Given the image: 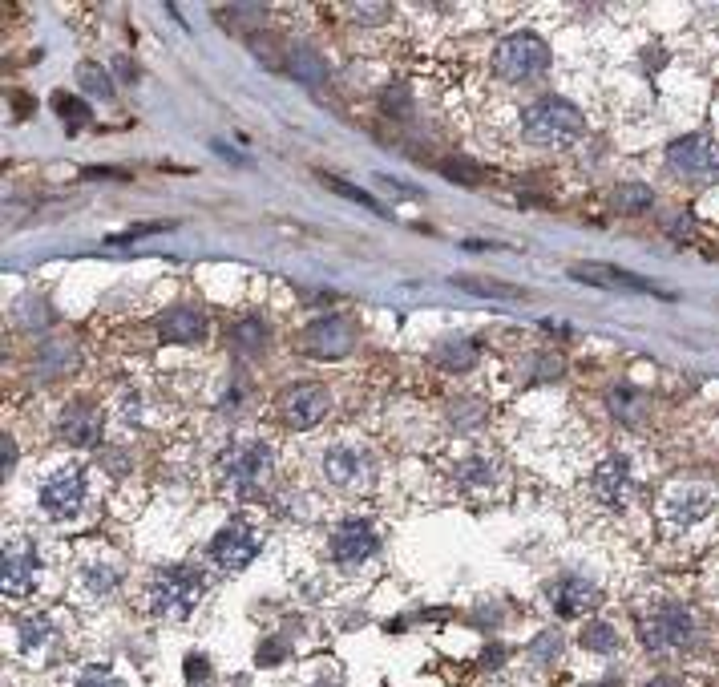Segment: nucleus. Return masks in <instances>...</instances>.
Returning a JSON list of instances; mask_svg holds the SVG:
<instances>
[{
	"label": "nucleus",
	"instance_id": "f257e3e1",
	"mask_svg": "<svg viewBox=\"0 0 719 687\" xmlns=\"http://www.w3.org/2000/svg\"><path fill=\"white\" fill-rule=\"evenodd\" d=\"M202 595H207V574L194 566H166L150 582V611L162 623H182L190 619Z\"/></svg>",
	"mask_w": 719,
	"mask_h": 687
},
{
	"label": "nucleus",
	"instance_id": "f03ea898",
	"mask_svg": "<svg viewBox=\"0 0 719 687\" xmlns=\"http://www.w3.org/2000/svg\"><path fill=\"white\" fill-rule=\"evenodd\" d=\"M586 130V118L566 97H542L522 118V138L534 146H566Z\"/></svg>",
	"mask_w": 719,
	"mask_h": 687
},
{
	"label": "nucleus",
	"instance_id": "7ed1b4c3",
	"mask_svg": "<svg viewBox=\"0 0 719 687\" xmlns=\"http://www.w3.org/2000/svg\"><path fill=\"white\" fill-rule=\"evenodd\" d=\"M550 65V45L538 33H513L493 49V73L501 81H526L546 73Z\"/></svg>",
	"mask_w": 719,
	"mask_h": 687
},
{
	"label": "nucleus",
	"instance_id": "20e7f679",
	"mask_svg": "<svg viewBox=\"0 0 719 687\" xmlns=\"http://www.w3.org/2000/svg\"><path fill=\"white\" fill-rule=\"evenodd\" d=\"M643 643L651 655H679L695 643V619L687 607L679 603H667L659 607L647 623H643Z\"/></svg>",
	"mask_w": 719,
	"mask_h": 687
},
{
	"label": "nucleus",
	"instance_id": "39448f33",
	"mask_svg": "<svg viewBox=\"0 0 719 687\" xmlns=\"http://www.w3.org/2000/svg\"><path fill=\"white\" fill-rule=\"evenodd\" d=\"M219 469H223V481L235 489V494H255V489L271 477V449L263 441L235 445L223 453Z\"/></svg>",
	"mask_w": 719,
	"mask_h": 687
},
{
	"label": "nucleus",
	"instance_id": "423d86ee",
	"mask_svg": "<svg viewBox=\"0 0 719 687\" xmlns=\"http://www.w3.org/2000/svg\"><path fill=\"white\" fill-rule=\"evenodd\" d=\"M667 166L687 182H715L719 178V146L703 134H687L667 146Z\"/></svg>",
	"mask_w": 719,
	"mask_h": 687
},
{
	"label": "nucleus",
	"instance_id": "0eeeda50",
	"mask_svg": "<svg viewBox=\"0 0 719 687\" xmlns=\"http://www.w3.org/2000/svg\"><path fill=\"white\" fill-rule=\"evenodd\" d=\"M352 344H356V332H352V324L344 316H320V320L307 324L303 336H299V348L307 356H316V360H340V356L352 352Z\"/></svg>",
	"mask_w": 719,
	"mask_h": 687
},
{
	"label": "nucleus",
	"instance_id": "6e6552de",
	"mask_svg": "<svg viewBox=\"0 0 719 687\" xmlns=\"http://www.w3.org/2000/svg\"><path fill=\"white\" fill-rule=\"evenodd\" d=\"M328 405H332L328 388L312 384V380H307V384H291L279 397V413H283V421L291 429H316L328 417Z\"/></svg>",
	"mask_w": 719,
	"mask_h": 687
},
{
	"label": "nucleus",
	"instance_id": "1a4fd4ad",
	"mask_svg": "<svg viewBox=\"0 0 719 687\" xmlns=\"http://www.w3.org/2000/svg\"><path fill=\"white\" fill-rule=\"evenodd\" d=\"M81 502H85V469L81 465H69L41 485V510L57 522H69L81 510Z\"/></svg>",
	"mask_w": 719,
	"mask_h": 687
},
{
	"label": "nucleus",
	"instance_id": "9d476101",
	"mask_svg": "<svg viewBox=\"0 0 719 687\" xmlns=\"http://www.w3.org/2000/svg\"><path fill=\"white\" fill-rule=\"evenodd\" d=\"M324 477L344 494H360V489L372 485V457L352 445H332L324 453Z\"/></svg>",
	"mask_w": 719,
	"mask_h": 687
},
{
	"label": "nucleus",
	"instance_id": "9b49d317",
	"mask_svg": "<svg viewBox=\"0 0 719 687\" xmlns=\"http://www.w3.org/2000/svg\"><path fill=\"white\" fill-rule=\"evenodd\" d=\"M207 554H211L223 570H243V566H251L255 554H259V534L251 530V522L235 518V522H227V526L211 538Z\"/></svg>",
	"mask_w": 719,
	"mask_h": 687
},
{
	"label": "nucleus",
	"instance_id": "f8f14e48",
	"mask_svg": "<svg viewBox=\"0 0 719 687\" xmlns=\"http://www.w3.org/2000/svg\"><path fill=\"white\" fill-rule=\"evenodd\" d=\"M578 283H590V287H606V291H635V296H659V300H671V291L659 287L655 279H643V275H631L623 267H606V263H586V267H574L570 271Z\"/></svg>",
	"mask_w": 719,
	"mask_h": 687
},
{
	"label": "nucleus",
	"instance_id": "ddd939ff",
	"mask_svg": "<svg viewBox=\"0 0 719 687\" xmlns=\"http://www.w3.org/2000/svg\"><path fill=\"white\" fill-rule=\"evenodd\" d=\"M376 550H380V534L364 518H352V522L336 526V534H332V558L340 566H360V562L376 558Z\"/></svg>",
	"mask_w": 719,
	"mask_h": 687
},
{
	"label": "nucleus",
	"instance_id": "4468645a",
	"mask_svg": "<svg viewBox=\"0 0 719 687\" xmlns=\"http://www.w3.org/2000/svg\"><path fill=\"white\" fill-rule=\"evenodd\" d=\"M594 494L606 506H627L635 494V477H631V461L627 457H606L594 469Z\"/></svg>",
	"mask_w": 719,
	"mask_h": 687
},
{
	"label": "nucleus",
	"instance_id": "2eb2a0df",
	"mask_svg": "<svg viewBox=\"0 0 719 687\" xmlns=\"http://www.w3.org/2000/svg\"><path fill=\"white\" fill-rule=\"evenodd\" d=\"M33 582H37V554L29 546H5V554H0V591L21 599L33 591Z\"/></svg>",
	"mask_w": 719,
	"mask_h": 687
},
{
	"label": "nucleus",
	"instance_id": "dca6fc26",
	"mask_svg": "<svg viewBox=\"0 0 719 687\" xmlns=\"http://www.w3.org/2000/svg\"><path fill=\"white\" fill-rule=\"evenodd\" d=\"M550 603H554V611L562 619H578L590 607H598V591H594V582H586L578 574H566V578H558L550 586Z\"/></svg>",
	"mask_w": 719,
	"mask_h": 687
},
{
	"label": "nucleus",
	"instance_id": "f3484780",
	"mask_svg": "<svg viewBox=\"0 0 719 687\" xmlns=\"http://www.w3.org/2000/svg\"><path fill=\"white\" fill-rule=\"evenodd\" d=\"M715 510V498H711V489H695V485H675L671 494H667V518L675 526H695L703 522L707 514Z\"/></svg>",
	"mask_w": 719,
	"mask_h": 687
},
{
	"label": "nucleus",
	"instance_id": "a211bd4d",
	"mask_svg": "<svg viewBox=\"0 0 719 687\" xmlns=\"http://www.w3.org/2000/svg\"><path fill=\"white\" fill-rule=\"evenodd\" d=\"M158 332L170 344H198L202 336H207V316H202L198 308H190V304H178V308L158 316Z\"/></svg>",
	"mask_w": 719,
	"mask_h": 687
},
{
	"label": "nucleus",
	"instance_id": "6ab92c4d",
	"mask_svg": "<svg viewBox=\"0 0 719 687\" xmlns=\"http://www.w3.org/2000/svg\"><path fill=\"white\" fill-rule=\"evenodd\" d=\"M81 578H85V591H89V595H97V599H101V595H114L118 582H122V562L110 558V554H97V558L85 562Z\"/></svg>",
	"mask_w": 719,
	"mask_h": 687
},
{
	"label": "nucleus",
	"instance_id": "aec40b11",
	"mask_svg": "<svg viewBox=\"0 0 719 687\" xmlns=\"http://www.w3.org/2000/svg\"><path fill=\"white\" fill-rule=\"evenodd\" d=\"M97 429H101V417H97V409H89V405H73V409H65V417H61V441H69V445H93L97 441Z\"/></svg>",
	"mask_w": 719,
	"mask_h": 687
},
{
	"label": "nucleus",
	"instance_id": "412c9836",
	"mask_svg": "<svg viewBox=\"0 0 719 687\" xmlns=\"http://www.w3.org/2000/svg\"><path fill=\"white\" fill-rule=\"evenodd\" d=\"M287 69H291V77H295V81H307V85H320V81H324V73H328L324 57H320V53H312L307 45L291 49V61H287Z\"/></svg>",
	"mask_w": 719,
	"mask_h": 687
},
{
	"label": "nucleus",
	"instance_id": "4be33fe9",
	"mask_svg": "<svg viewBox=\"0 0 719 687\" xmlns=\"http://www.w3.org/2000/svg\"><path fill=\"white\" fill-rule=\"evenodd\" d=\"M461 291H477V296H505V300H522V287L497 283V279H473V275H453Z\"/></svg>",
	"mask_w": 719,
	"mask_h": 687
},
{
	"label": "nucleus",
	"instance_id": "5701e85b",
	"mask_svg": "<svg viewBox=\"0 0 719 687\" xmlns=\"http://www.w3.org/2000/svg\"><path fill=\"white\" fill-rule=\"evenodd\" d=\"M231 344L239 348V352H259L263 344H267V324L263 320H239L235 328H231Z\"/></svg>",
	"mask_w": 719,
	"mask_h": 687
},
{
	"label": "nucleus",
	"instance_id": "b1692460",
	"mask_svg": "<svg viewBox=\"0 0 719 687\" xmlns=\"http://www.w3.org/2000/svg\"><path fill=\"white\" fill-rule=\"evenodd\" d=\"M582 647L594 651V655H614L619 651V631H614L610 623H590L582 631Z\"/></svg>",
	"mask_w": 719,
	"mask_h": 687
},
{
	"label": "nucleus",
	"instance_id": "393cba45",
	"mask_svg": "<svg viewBox=\"0 0 719 687\" xmlns=\"http://www.w3.org/2000/svg\"><path fill=\"white\" fill-rule=\"evenodd\" d=\"M320 182L328 186V190H336V194H344V199H352L356 207H364V211H372V215H388L368 190H360V186H352V182H344V178H332V174H320Z\"/></svg>",
	"mask_w": 719,
	"mask_h": 687
},
{
	"label": "nucleus",
	"instance_id": "a878e982",
	"mask_svg": "<svg viewBox=\"0 0 719 687\" xmlns=\"http://www.w3.org/2000/svg\"><path fill=\"white\" fill-rule=\"evenodd\" d=\"M77 81H81V89H89L93 97H114V81H110V73L101 69V65H93V61H85V65L77 69Z\"/></svg>",
	"mask_w": 719,
	"mask_h": 687
},
{
	"label": "nucleus",
	"instance_id": "bb28decb",
	"mask_svg": "<svg viewBox=\"0 0 719 687\" xmlns=\"http://www.w3.org/2000/svg\"><path fill=\"white\" fill-rule=\"evenodd\" d=\"M651 203H655V194H651L647 186H623L619 194H614V207L631 211V215H635V211H647Z\"/></svg>",
	"mask_w": 719,
	"mask_h": 687
},
{
	"label": "nucleus",
	"instance_id": "cd10ccee",
	"mask_svg": "<svg viewBox=\"0 0 719 687\" xmlns=\"http://www.w3.org/2000/svg\"><path fill=\"white\" fill-rule=\"evenodd\" d=\"M473 356H477V344H461V340H449V344H441V360H445V368H469L473 364Z\"/></svg>",
	"mask_w": 719,
	"mask_h": 687
},
{
	"label": "nucleus",
	"instance_id": "c85d7f7f",
	"mask_svg": "<svg viewBox=\"0 0 719 687\" xmlns=\"http://www.w3.org/2000/svg\"><path fill=\"white\" fill-rule=\"evenodd\" d=\"M562 655V639H558V631H542L534 643H530V659L534 663H554Z\"/></svg>",
	"mask_w": 719,
	"mask_h": 687
},
{
	"label": "nucleus",
	"instance_id": "c756f323",
	"mask_svg": "<svg viewBox=\"0 0 719 687\" xmlns=\"http://www.w3.org/2000/svg\"><path fill=\"white\" fill-rule=\"evenodd\" d=\"M49 635H53L49 619H25V623H21V651H33V647L45 643Z\"/></svg>",
	"mask_w": 719,
	"mask_h": 687
},
{
	"label": "nucleus",
	"instance_id": "7c9ffc66",
	"mask_svg": "<svg viewBox=\"0 0 719 687\" xmlns=\"http://www.w3.org/2000/svg\"><path fill=\"white\" fill-rule=\"evenodd\" d=\"M348 9H352V17L360 25H380V21L392 17V5H348Z\"/></svg>",
	"mask_w": 719,
	"mask_h": 687
},
{
	"label": "nucleus",
	"instance_id": "2f4dec72",
	"mask_svg": "<svg viewBox=\"0 0 719 687\" xmlns=\"http://www.w3.org/2000/svg\"><path fill=\"white\" fill-rule=\"evenodd\" d=\"M174 223H138V227H130V231H122V235H110V243H138V239H146V235H154V231H170Z\"/></svg>",
	"mask_w": 719,
	"mask_h": 687
},
{
	"label": "nucleus",
	"instance_id": "473e14b6",
	"mask_svg": "<svg viewBox=\"0 0 719 687\" xmlns=\"http://www.w3.org/2000/svg\"><path fill=\"white\" fill-rule=\"evenodd\" d=\"M77 687H122V679H114L106 667H89V671H81Z\"/></svg>",
	"mask_w": 719,
	"mask_h": 687
},
{
	"label": "nucleus",
	"instance_id": "72a5a7b5",
	"mask_svg": "<svg viewBox=\"0 0 719 687\" xmlns=\"http://www.w3.org/2000/svg\"><path fill=\"white\" fill-rule=\"evenodd\" d=\"M0 457H5V477H9V469H13V461H17V441L5 433L0 437Z\"/></svg>",
	"mask_w": 719,
	"mask_h": 687
},
{
	"label": "nucleus",
	"instance_id": "f704fd0d",
	"mask_svg": "<svg viewBox=\"0 0 719 687\" xmlns=\"http://www.w3.org/2000/svg\"><path fill=\"white\" fill-rule=\"evenodd\" d=\"M186 671H190V679H198V675L207 679V659H202V663H198V659H190V663H186Z\"/></svg>",
	"mask_w": 719,
	"mask_h": 687
},
{
	"label": "nucleus",
	"instance_id": "c9c22d12",
	"mask_svg": "<svg viewBox=\"0 0 719 687\" xmlns=\"http://www.w3.org/2000/svg\"><path fill=\"white\" fill-rule=\"evenodd\" d=\"M647 687H679V679H651Z\"/></svg>",
	"mask_w": 719,
	"mask_h": 687
},
{
	"label": "nucleus",
	"instance_id": "e433bc0d",
	"mask_svg": "<svg viewBox=\"0 0 719 687\" xmlns=\"http://www.w3.org/2000/svg\"><path fill=\"white\" fill-rule=\"evenodd\" d=\"M598 687H614V683H598Z\"/></svg>",
	"mask_w": 719,
	"mask_h": 687
}]
</instances>
